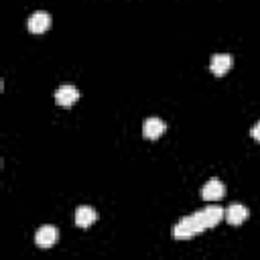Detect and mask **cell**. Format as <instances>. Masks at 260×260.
<instances>
[{
	"instance_id": "obj_4",
	"label": "cell",
	"mask_w": 260,
	"mask_h": 260,
	"mask_svg": "<svg viewBox=\"0 0 260 260\" xmlns=\"http://www.w3.org/2000/svg\"><path fill=\"white\" fill-rule=\"evenodd\" d=\"M232 65H234V59H232V55H228V53H217V55H213L211 61H209V69H211V73L217 75V77L225 75V73L232 69Z\"/></svg>"
},
{
	"instance_id": "obj_8",
	"label": "cell",
	"mask_w": 260,
	"mask_h": 260,
	"mask_svg": "<svg viewBox=\"0 0 260 260\" xmlns=\"http://www.w3.org/2000/svg\"><path fill=\"white\" fill-rule=\"evenodd\" d=\"M248 215H250L248 207H244L242 203H232L228 207V211H225V221L230 225H240V223H244L248 219Z\"/></svg>"
},
{
	"instance_id": "obj_2",
	"label": "cell",
	"mask_w": 260,
	"mask_h": 260,
	"mask_svg": "<svg viewBox=\"0 0 260 260\" xmlns=\"http://www.w3.org/2000/svg\"><path fill=\"white\" fill-rule=\"evenodd\" d=\"M57 238H59V232L55 225H41L35 234V244L39 248H53L57 244Z\"/></svg>"
},
{
	"instance_id": "obj_1",
	"label": "cell",
	"mask_w": 260,
	"mask_h": 260,
	"mask_svg": "<svg viewBox=\"0 0 260 260\" xmlns=\"http://www.w3.org/2000/svg\"><path fill=\"white\" fill-rule=\"evenodd\" d=\"M225 217V211L219 205H209L201 211H195L193 215L183 217L179 223H175L173 228V238L175 240H189L209 228H215L221 219Z\"/></svg>"
},
{
	"instance_id": "obj_9",
	"label": "cell",
	"mask_w": 260,
	"mask_h": 260,
	"mask_svg": "<svg viewBox=\"0 0 260 260\" xmlns=\"http://www.w3.org/2000/svg\"><path fill=\"white\" fill-rule=\"evenodd\" d=\"M95 219H98V213H95L89 205H79V207L75 209V223H77L79 228H89Z\"/></svg>"
},
{
	"instance_id": "obj_5",
	"label": "cell",
	"mask_w": 260,
	"mask_h": 260,
	"mask_svg": "<svg viewBox=\"0 0 260 260\" xmlns=\"http://www.w3.org/2000/svg\"><path fill=\"white\" fill-rule=\"evenodd\" d=\"M26 26H28L30 32L41 35V32H45V30L51 28V14H47V12H32L28 16Z\"/></svg>"
},
{
	"instance_id": "obj_6",
	"label": "cell",
	"mask_w": 260,
	"mask_h": 260,
	"mask_svg": "<svg viewBox=\"0 0 260 260\" xmlns=\"http://www.w3.org/2000/svg\"><path fill=\"white\" fill-rule=\"evenodd\" d=\"M77 100H79V91H77V87H73V85H61V87L55 91V102H57L59 106H63V108L73 106Z\"/></svg>"
},
{
	"instance_id": "obj_3",
	"label": "cell",
	"mask_w": 260,
	"mask_h": 260,
	"mask_svg": "<svg viewBox=\"0 0 260 260\" xmlns=\"http://www.w3.org/2000/svg\"><path fill=\"white\" fill-rule=\"evenodd\" d=\"M167 132V124L160 118H146L142 122V136L148 140H156Z\"/></svg>"
},
{
	"instance_id": "obj_7",
	"label": "cell",
	"mask_w": 260,
	"mask_h": 260,
	"mask_svg": "<svg viewBox=\"0 0 260 260\" xmlns=\"http://www.w3.org/2000/svg\"><path fill=\"white\" fill-rule=\"evenodd\" d=\"M223 193H225V187H223V183L221 181H217V179H211V181H207L205 185H203V189H201V197L205 199V201H219L221 197H223Z\"/></svg>"
},
{
	"instance_id": "obj_10",
	"label": "cell",
	"mask_w": 260,
	"mask_h": 260,
	"mask_svg": "<svg viewBox=\"0 0 260 260\" xmlns=\"http://www.w3.org/2000/svg\"><path fill=\"white\" fill-rule=\"evenodd\" d=\"M250 134H252V138H254V140H258V142H260V122H256V124L252 126Z\"/></svg>"
}]
</instances>
